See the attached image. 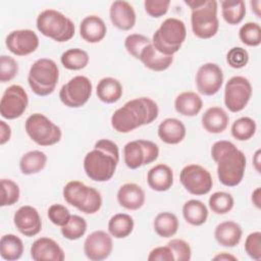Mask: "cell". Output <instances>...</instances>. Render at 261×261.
<instances>
[{"label": "cell", "mask_w": 261, "mask_h": 261, "mask_svg": "<svg viewBox=\"0 0 261 261\" xmlns=\"http://www.w3.org/2000/svg\"><path fill=\"white\" fill-rule=\"evenodd\" d=\"M159 114L157 103L149 97H140L127 101L116 109L110 119L111 126L120 134H127L136 128L152 123Z\"/></svg>", "instance_id": "6da1fadb"}, {"label": "cell", "mask_w": 261, "mask_h": 261, "mask_svg": "<svg viewBox=\"0 0 261 261\" xmlns=\"http://www.w3.org/2000/svg\"><path fill=\"white\" fill-rule=\"evenodd\" d=\"M211 157L217 164V176L225 187H237L243 180L247 159L243 151L229 141L220 140L211 147Z\"/></svg>", "instance_id": "7a4b0ae2"}, {"label": "cell", "mask_w": 261, "mask_h": 261, "mask_svg": "<svg viewBox=\"0 0 261 261\" xmlns=\"http://www.w3.org/2000/svg\"><path fill=\"white\" fill-rule=\"evenodd\" d=\"M119 162L118 146L111 140H98L94 149L84 158V170L87 176L98 182L108 181L115 173Z\"/></svg>", "instance_id": "3957f363"}, {"label": "cell", "mask_w": 261, "mask_h": 261, "mask_svg": "<svg viewBox=\"0 0 261 261\" xmlns=\"http://www.w3.org/2000/svg\"><path fill=\"white\" fill-rule=\"evenodd\" d=\"M191 8V25L194 35L200 39L214 37L219 29L217 17V1L215 0H185Z\"/></svg>", "instance_id": "277c9868"}, {"label": "cell", "mask_w": 261, "mask_h": 261, "mask_svg": "<svg viewBox=\"0 0 261 261\" xmlns=\"http://www.w3.org/2000/svg\"><path fill=\"white\" fill-rule=\"evenodd\" d=\"M186 38L187 29L185 22L175 17H168L155 31L152 44L160 53L173 56L180 49Z\"/></svg>", "instance_id": "5b68a950"}, {"label": "cell", "mask_w": 261, "mask_h": 261, "mask_svg": "<svg viewBox=\"0 0 261 261\" xmlns=\"http://www.w3.org/2000/svg\"><path fill=\"white\" fill-rule=\"evenodd\" d=\"M36 25L38 31L58 43L69 41L75 32L73 21L58 10H43L37 17Z\"/></svg>", "instance_id": "8992f818"}, {"label": "cell", "mask_w": 261, "mask_h": 261, "mask_svg": "<svg viewBox=\"0 0 261 261\" xmlns=\"http://www.w3.org/2000/svg\"><path fill=\"white\" fill-rule=\"evenodd\" d=\"M59 80V69L54 60L40 58L36 60L29 71L28 83L31 90L38 96L52 94Z\"/></svg>", "instance_id": "52a82bcc"}, {"label": "cell", "mask_w": 261, "mask_h": 261, "mask_svg": "<svg viewBox=\"0 0 261 261\" xmlns=\"http://www.w3.org/2000/svg\"><path fill=\"white\" fill-rule=\"evenodd\" d=\"M62 194L67 204L86 214H94L102 206L100 192L80 180L68 181L63 188Z\"/></svg>", "instance_id": "ba28073f"}, {"label": "cell", "mask_w": 261, "mask_h": 261, "mask_svg": "<svg viewBox=\"0 0 261 261\" xmlns=\"http://www.w3.org/2000/svg\"><path fill=\"white\" fill-rule=\"evenodd\" d=\"M24 129L32 141L43 147L57 144L62 137L61 128L42 113L30 115L24 122Z\"/></svg>", "instance_id": "9c48e42d"}, {"label": "cell", "mask_w": 261, "mask_h": 261, "mask_svg": "<svg viewBox=\"0 0 261 261\" xmlns=\"http://www.w3.org/2000/svg\"><path fill=\"white\" fill-rule=\"evenodd\" d=\"M159 156L158 146L149 140H135L123 147V159L130 169L140 168L157 160Z\"/></svg>", "instance_id": "30bf717a"}, {"label": "cell", "mask_w": 261, "mask_h": 261, "mask_svg": "<svg viewBox=\"0 0 261 261\" xmlns=\"http://www.w3.org/2000/svg\"><path fill=\"white\" fill-rule=\"evenodd\" d=\"M93 85L85 75H75L64 84L59 91V99L69 108L84 106L92 95Z\"/></svg>", "instance_id": "8fae6325"}, {"label": "cell", "mask_w": 261, "mask_h": 261, "mask_svg": "<svg viewBox=\"0 0 261 261\" xmlns=\"http://www.w3.org/2000/svg\"><path fill=\"white\" fill-rule=\"evenodd\" d=\"M250 81L242 75L230 77L224 87V104L230 112L242 111L249 103L252 96Z\"/></svg>", "instance_id": "7c38bea8"}, {"label": "cell", "mask_w": 261, "mask_h": 261, "mask_svg": "<svg viewBox=\"0 0 261 261\" xmlns=\"http://www.w3.org/2000/svg\"><path fill=\"white\" fill-rule=\"evenodd\" d=\"M179 180L184 188L195 196L208 194L213 186L210 172L199 164L186 165L180 171Z\"/></svg>", "instance_id": "4fadbf2b"}, {"label": "cell", "mask_w": 261, "mask_h": 261, "mask_svg": "<svg viewBox=\"0 0 261 261\" xmlns=\"http://www.w3.org/2000/svg\"><path fill=\"white\" fill-rule=\"evenodd\" d=\"M29 105V96L19 85L9 86L3 93L0 101V114L5 119L20 117Z\"/></svg>", "instance_id": "5bb4252c"}, {"label": "cell", "mask_w": 261, "mask_h": 261, "mask_svg": "<svg viewBox=\"0 0 261 261\" xmlns=\"http://www.w3.org/2000/svg\"><path fill=\"white\" fill-rule=\"evenodd\" d=\"M195 81L199 93H201L204 96H213L222 87V69L216 63H204L198 68Z\"/></svg>", "instance_id": "9a60e30c"}, {"label": "cell", "mask_w": 261, "mask_h": 261, "mask_svg": "<svg viewBox=\"0 0 261 261\" xmlns=\"http://www.w3.org/2000/svg\"><path fill=\"white\" fill-rule=\"evenodd\" d=\"M113 241L110 233L104 230L91 232L84 242V253L89 260L102 261L112 253Z\"/></svg>", "instance_id": "2e32d148"}, {"label": "cell", "mask_w": 261, "mask_h": 261, "mask_svg": "<svg viewBox=\"0 0 261 261\" xmlns=\"http://www.w3.org/2000/svg\"><path fill=\"white\" fill-rule=\"evenodd\" d=\"M40 41L37 34L29 29L10 32L5 40L7 49L16 56H27L34 53Z\"/></svg>", "instance_id": "e0dca14e"}, {"label": "cell", "mask_w": 261, "mask_h": 261, "mask_svg": "<svg viewBox=\"0 0 261 261\" xmlns=\"http://www.w3.org/2000/svg\"><path fill=\"white\" fill-rule=\"evenodd\" d=\"M13 223L24 237L37 236L42 229V219L38 210L30 205L19 207L13 215Z\"/></svg>", "instance_id": "ac0fdd59"}, {"label": "cell", "mask_w": 261, "mask_h": 261, "mask_svg": "<svg viewBox=\"0 0 261 261\" xmlns=\"http://www.w3.org/2000/svg\"><path fill=\"white\" fill-rule=\"evenodd\" d=\"M31 257L35 261H63L65 254L53 239L41 237L31 247Z\"/></svg>", "instance_id": "d6986e66"}, {"label": "cell", "mask_w": 261, "mask_h": 261, "mask_svg": "<svg viewBox=\"0 0 261 261\" xmlns=\"http://www.w3.org/2000/svg\"><path fill=\"white\" fill-rule=\"evenodd\" d=\"M109 17L112 24L121 31L132 30L137 20L134 7L124 0L113 1L109 8Z\"/></svg>", "instance_id": "ffe728a7"}, {"label": "cell", "mask_w": 261, "mask_h": 261, "mask_svg": "<svg viewBox=\"0 0 261 261\" xmlns=\"http://www.w3.org/2000/svg\"><path fill=\"white\" fill-rule=\"evenodd\" d=\"M117 202L127 210H138L145 203V192L139 185L126 182L118 189Z\"/></svg>", "instance_id": "44dd1931"}, {"label": "cell", "mask_w": 261, "mask_h": 261, "mask_svg": "<svg viewBox=\"0 0 261 261\" xmlns=\"http://www.w3.org/2000/svg\"><path fill=\"white\" fill-rule=\"evenodd\" d=\"M159 139L168 145H176L184 141L187 129L182 121L177 118L169 117L162 120L157 130Z\"/></svg>", "instance_id": "7402d4cb"}, {"label": "cell", "mask_w": 261, "mask_h": 261, "mask_svg": "<svg viewBox=\"0 0 261 261\" xmlns=\"http://www.w3.org/2000/svg\"><path fill=\"white\" fill-rule=\"evenodd\" d=\"M106 33L107 27L104 20L98 15H88L80 24L81 37L91 44L101 42L105 38Z\"/></svg>", "instance_id": "603a6c76"}, {"label": "cell", "mask_w": 261, "mask_h": 261, "mask_svg": "<svg viewBox=\"0 0 261 261\" xmlns=\"http://www.w3.org/2000/svg\"><path fill=\"white\" fill-rule=\"evenodd\" d=\"M243 236L242 227L239 223L227 220L217 224L214 230V238L216 242L226 248H233L241 242Z\"/></svg>", "instance_id": "cb8c5ba5"}, {"label": "cell", "mask_w": 261, "mask_h": 261, "mask_svg": "<svg viewBox=\"0 0 261 261\" xmlns=\"http://www.w3.org/2000/svg\"><path fill=\"white\" fill-rule=\"evenodd\" d=\"M147 182L153 191L166 192L173 185V171L166 164H157L148 171Z\"/></svg>", "instance_id": "d4e9b609"}, {"label": "cell", "mask_w": 261, "mask_h": 261, "mask_svg": "<svg viewBox=\"0 0 261 261\" xmlns=\"http://www.w3.org/2000/svg\"><path fill=\"white\" fill-rule=\"evenodd\" d=\"M229 116L224 109L218 106L208 108L201 118L203 128L210 134H220L224 132L228 125Z\"/></svg>", "instance_id": "484cf974"}, {"label": "cell", "mask_w": 261, "mask_h": 261, "mask_svg": "<svg viewBox=\"0 0 261 261\" xmlns=\"http://www.w3.org/2000/svg\"><path fill=\"white\" fill-rule=\"evenodd\" d=\"M139 60L149 69L154 71L166 70L173 62V56L160 53L155 49L153 44L147 45L140 54Z\"/></svg>", "instance_id": "4316f807"}, {"label": "cell", "mask_w": 261, "mask_h": 261, "mask_svg": "<svg viewBox=\"0 0 261 261\" xmlns=\"http://www.w3.org/2000/svg\"><path fill=\"white\" fill-rule=\"evenodd\" d=\"M203 107L202 98L195 92L186 91L178 94L174 100V108L177 113L193 117L200 113Z\"/></svg>", "instance_id": "83f0119b"}, {"label": "cell", "mask_w": 261, "mask_h": 261, "mask_svg": "<svg viewBox=\"0 0 261 261\" xmlns=\"http://www.w3.org/2000/svg\"><path fill=\"white\" fill-rule=\"evenodd\" d=\"M122 92L123 89L120 82L111 76L101 79L96 88L98 99L106 104L117 102L121 98Z\"/></svg>", "instance_id": "f1b7e54d"}, {"label": "cell", "mask_w": 261, "mask_h": 261, "mask_svg": "<svg viewBox=\"0 0 261 261\" xmlns=\"http://www.w3.org/2000/svg\"><path fill=\"white\" fill-rule=\"evenodd\" d=\"M182 216L189 224L200 226L207 221L208 208L202 201L191 199L182 206Z\"/></svg>", "instance_id": "f546056e"}, {"label": "cell", "mask_w": 261, "mask_h": 261, "mask_svg": "<svg viewBox=\"0 0 261 261\" xmlns=\"http://www.w3.org/2000/svg\"><path fill=\"white\" fill-rule=\"evenodd\" d=\"M47 155L40 150L29 151L19 160V169L25 175L36 174L42 171L47 163Z\"/></svg>", "instance_id": "4dcf8cb0"}, {"label": "cell", "mask_w": 261, "mask_h": 261, "mask_svg": "<svg viewBox=\"0 0 261 261\" xmlns=\"http://www.w3.org/2000/svg\"><path fill=\"white\" fill-rule=\"evenodd\" d=\"M133 217L126 213L114 214L108 221V231L115 239H124L134 230Z\"/></svg>", "instance_id": "1f68e13d"}, {"label": "cell", "mask_w": 261, "mask_h": 261, "mask_svg": "<svg viewBox=\"0 0 261 261\" xmlns=\"http://www.w3.org/2000/svg\"><path fill=\"white\" fill-rule=\"evenodd\" d=\"M23 253V243L13 233L4 234L0 240V254L7 261L18 260Z\"/></svg>", "instance_id": "d6a6232c"}, {"label": "cell", "mask_w": 261, "mask_h": 261, "mask_svg": "<svg viewBox=\"0 0 261 261\" xmlns=\"http://www.w3.org/2000/svg\"><path fill=\"white\" fill-rule=\"evenodd\" d=\"M178 219L171 212H160L156 215L153 227L155 232L161 238H171L178 229Z\"/></svg>", "instance_id": "836d02e7"}, {"label": "cell", "mask_w": 261, "mask_h": 261, "mask_svg": "<svg viewBox=\"0 0 261 261\" xmlns=\"http://www.w3.org/2000/svg\"><path fill=\"white\" fill-rule=\"evenodd\" d=\"M221 4V14L223 19L231 25L243 21L246 14V4L243 0H223Z\"/></svg>", "instance_id": "e575fe53"}, {"label": "cell", "mask_w": 261, "mask_h": 261, "mask_svg": "<svg viewBox=\"0 0 261 261\" xmlns=\"http://www.w3.org/2000/svg\"><path fill=\"white\" fill-rule=\"evenodd\" d=\"M60 61L66 69L81 70L88 65L90 57L87 51L80 48H71L62 53Z\"/></svg>", "instance_id": "d590c367"}, {"label": "cell", "mask_w": 261, "mask_h": 261, "mask_svg": "<svg viewBox=\"0 0 261 261\" xmlns=\"http://www.w3.org/2000/svg\"><path fill=\"white\" fill-rule=\"evenodd\" d=\"M257 125L253 118L243 116L234 120L231 125V136L238 141H248L256 133Z\"/></svg>", "instance_id": "8d00e7d4"}, {"label": "cell", "mask_w": 261, "mask_h": 261, "mask_svg": "<svg viewBox=\"0 0 261 261\" xmlns=\"http://www.w3.org/2000/svg\"><path fill=\"white\" fill-rule=\"evenodd\" d=\"M209 208L215 214H226L234 206V200L232 196L227 192H215L208 200Z\"/></svg>", "instance_id": "74e56055"}, {"label": "cell", "mask_w": 261, "mask_h": 261, "mask_svg": "<svg viewBox=\"0 0 261 261\" xmlns=\"http://www.w3.org/2000/svg\"><path fill=\"white\" fill-rule=\"evenodd\" d=\"M87 221L80 215H71L69 221L61 227L62 236L69 241H76L84 237L87 231Z\"/></svg>", "instance_id": "f35d334b"}, {"label": "cell", "mask_w": 261, "mask_h": 261, "mask_svg": "<svg viewBox=\"0 0 261 261\" xmlns=\"http://www.w3.org/2000/svg\"><path fill=\"white\" fill-rule=\"evenodd\" d=\"M239 38L247 46L257 47L261 44V28L257 22L249 21L239 30Z\"/></svg>", "instance_id": "ab89813d"}, {"label": "cell", "mask_w": 261, "mask_h": 261, "mask_svg": "<svg viewBox=\"0 0 261 261\" xmlns=\"http://www.w3.org/2000/svg\"><path fill=\"white\" fill-rule=\"evenodd\" d=\"M20 190L18 185L12 179H1V206H11L18 202Z\"/></svg>", "instance_id": "60d3db41"}, {"label": "cell", "mask_w": 261, "mask_h": 261, "mask_svg": "<svg viewBox=\"0 0 261 261\" xmlns=\"http://www.w3.org/2000/svg\"><path fill=\"white\" fill-rule=\"evenodd\" d=\"M151 43L152 41L142 34H130L124 40V47L132 56L139 59L143 49Z\"/></svg>", "instance_id": "b9f144b4"}, {"label": "cell", "mask_w": 261, "mask_h": 261, "mask_svg": "<svg viewBox=\"0 0 261 261\" xmlns=\"http://www.w3.org/2000/svg\"><path fill=\"white\" fill-rule=\"evenodd\" d=\"M18 72V64L15 59L8 55L0 57V81L1 83L10 82Z\"/></svg>", "instance_id": "7bdbcfd3"}, {"label": "cell", "mask_w": 261, "mask_h": 261, "mask_svg": "<svg viewBox=\"0 0 261 261\" xmlns=\"http://www.w3.org/2000/svg\"><path fill=\"white\" fill-rule=\"evenodd\" d=\"M47 215L49 220L57 225V226H64L70 219L71 214L69 210L61 204H52L47 211Z\"/></svg>", "instance_id": "ee69618b"}, {"label": "cell", "mask_w": 261, "mask_h": 261, "mask_svg": "<svg viewBox=\"0 0 261 261\" xmlns=\"http://www.w3.org/2000/svg\"><path fill=\"white\" fill-rule=\"evenodd\" d=\"M171 249L175 261H189L192 257V249L186 241L181 239H172L167 243Z\"/></svg>", "instance_id": "f6af8a7d"}, {"label": "cell", "mask_w": 261, "mask_h": 261, "mask_svg": "<svg viewBox=\"0 0 261 261\" xmlns=\"http://www.w3.org/2000/svg\"><path fill=\"white\" fill-rule=\"evenodd\" d=\"M226 62L232 68H243L249 62V53L242 47H232L226 54Z\"/></svg>", "instance_id": "bcb514c9"}, {"label": "cell", "mask_w": 261, "mask_h": 261, "mask_svg": "<svg viewBox=\"0 0 261 261\" xmlns=\"http://www.w3.org/2000/svg\"><path fill=\"white\" fill-rule=\"evenodd\" d=\"M245 251L248 256L254 260L261 259V232H251L245 241Z\"/></svg>", "instance_id": "7dc6e473"}, {"label": "cell", "mask_w": 261, "mask_h": 261, "mask_svg": "<svg viewBox=\"0 0 261 261\" xmlns=\"http://www.w3.org/2000/svg\"><path fill=\"white\" fill-rule=\"evenodd\" d=\"M170 5L169 0H145L144 7L147 14L151 17H161L167 13Z\"/></svg>", "instance_id": "c3c4849f"}, {"label": "cell", "mask_w": 261, "mask_h": 261, "mask_svg": "<svg viewBox=\"0 0 261 261\" xmlns=\"http://www.w3.org/2000/svg\"><path fill=\"white\" fill-rule=\"evenodd\" d=\"M149 261H175L171 249L166 246L156 247L148 255Z\"/></svg>", "instance_id": "681fc988"}, {"label": "cell", "mask_w": 261, "mask_h": 261, "mask_svg": "<svg viewBox=\"0 0 261 261\" xmlns=\"http://www.w3.org/2000/svg\"><path fill=\"white\" fill-rule=\"evenodd\" d=\"M11 138V128L10 126L4 121H0V145L6 144Z\"/></svg>", "instance_id": "f907efd6"}, {"label": "cell", "mask_w": 261, "mask_h": 261, "mask_svg": "<svg viewBox=\"0 0 261 261\" xmlns=\"http://www.w3.org/2000/svg\"><path fill=\"white\" fill-rule=\"evenodd\" d=\"M252 202L254 204V206L257 209L261 208V189L260 187L256 188L253 193H252Z\"/></svg>", "instance_id": "816d5d0a"}, {"label": "cell", "mask_w": 261, "mask_h": 261, "mask_svg": "<svg viewBox=\"0 0 261 261\" xmlns=\"http://www.w3.org/2000/svg\"><path fill=\"white\" fill-rule=\"evenodd\" d=\"M213 260H220V261H227V260H238V258L231 254H228L226 252H222V253H219L217 254L216 256L213 257Z\"/></svg>", "instance_id": "f5cc1de1"}, {"label": "cell", "mask_w": 261, "mask_h": 261, "mask_svg": "<svg viewBox=\"0 0 261 261\" xmlns=\"http://www.w3.org/2000/svg\"><path fill=\"white\" fill-rule=\"evenodd\" d=\"M260 154H261V151L257 150L253 156V165L256 171L259 173H260Z\"/></svg>", "instance_id": "db71d44e"}, {"label": "cell", "mask_w": 261, "mask_h": 261, "mask_svg": "<svg viewBox=\"0 0 261 261\" xmlns=\"http://www.w3.org/2000/svg\"><path fill=\"white\" fill-rule=\"evenodd\" d=\"M251 4V7H252V10L254 11V13L258 16V17H261V13H260V6H261V2L259 0H256V1H251L250 2Z\"/></svg>", "instance_id": "11a10c76"}]
</instances>
